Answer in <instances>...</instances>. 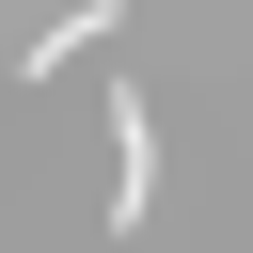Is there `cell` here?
Wrapping results in <instances>:
<instances>
[{
  "mask_svg": "<svg viewBox=\"0 0 253 253\" xmlns=\"http://www.w3.org/2000/svg\"><path fill=\"white\" fill-rule=\"evenodd\" d=\"M142 206H158V111H142V95H111V237H126Z\"/></svg>",
  "mask_w": 253,
  "mask_h": 253,
  "instance_id": "1",
  "label": "cell"
}]
</instances>
